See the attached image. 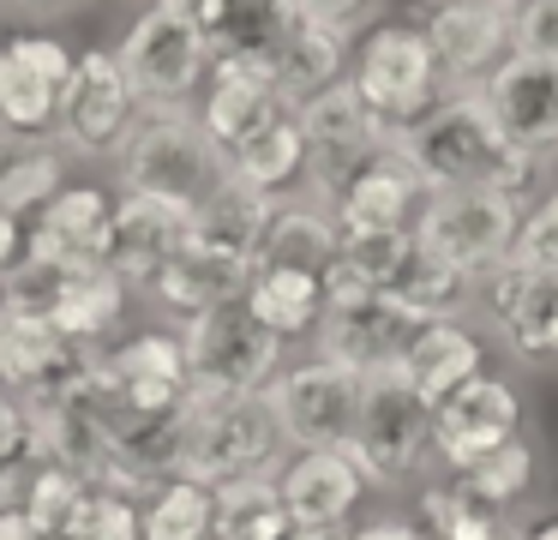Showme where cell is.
<instances>
[{
	"label": "cell",
	"instance_id": "f546056e",
	"mask_svg": "<svg viewBox=\"0 0 558 540\" xmlns=\"http://www.w3.org/2000/svg\"><path fill=\"white\" fill-rule=\"evenodd\" d=\"M301 19H306L301 0H222V19L210 31V55L270 72Z\"/></svg>",
	"mask_w": 558,
	"mask_h": 540
},
{
	"label": "cell",
	"instance_id": "bcb514c9",
	"mask_svg": "<svg viewBox=\"0 0 558 540\" xmlns=\"http://www.w3.org/2000/svg\"><path fill=\"white\" fill-rule=\"evenodd\" d=\"M349 540H426V535L409 511H373L349 528Z\"/></svg>",
	"mask_w": 558,
	"mask_h": 540
},
{
	"label": "cell",
	"instance_id": "f5cc1de1",
	"mask_svg": "<svg viewBox=\"0 0 558 540\" xmlns=\"http://www.w3.org/2000/svg\"><path fill=\"white\" fill-rule=\"evenodd\" d=\"M522 540H558V516H546V523L522 528Z\"/></svg>",
	"mask_w": 558,
	"mask_h": 540
},
{
	"label": "cell",
	"instance_id": "52a82bcc",
	"mask_svg": "<svg viewBox=\"0 0 558 540\" xmlns=\"http://www.w3.org/2000/svg\"><path fill=\"white\" fill-rule=\"evenodd\" d=\"M181 343L193 396H265L270 379L289 367V343H277L241 300L181 324Z\"/></svg>",
	"mask_w": 558,
	"mask_h": 540
},
{
	"label": "cell",
	"instance_id": "8fae6325",
	"mask_svg": "<svg viewBox=\"0 0 558 540\" xmlns=\"http://www.w3.org/2000/svg\"><path fill=\"white\" fill-rule=\"evenodd\" d=\"M78 48L54 31H0V132L19 144H54V108Z\"/></svg>",
	"mask_w": 558,
	"mask_h": 540
},
{
	"label": "cell",
	"instance_id": "4316f807",
	"mask_svg": "<svg viewBox=\"0 0 558 540\" xmlns=\"http://www.w3.org/2000/svg\"><path fill=\"white\" fill-rule=\"evenodd\" d=\"M126 312H133V288H126L114 271H66L49 324L73 348L102 355L109 343H121V336H126Z\"/></svg>",
	"mask_w": 558,
	"mask_h": 540
},
{
	"label": "cell",
	"instance_id": "7bdbcfd3",
	"mask_svg": "<svg viewBox=\"0 0 558 540\" xmlns=\"http://www.w3.org/2000/svg\"><path fill=\"white\" fill-rule=\"evenodd\" d=\"M37 456V408L0 391V480H19Z\"/></svg>",
	"mask_w": 558,
	"mask_h": 540
},
{
	"label": "cell",
	"instance_id": "680465c9",
	"mask_svg": "<svg viewBox=\"0 0 558 540\" xmlns=\"http://www.w3.org/2000/svg\"><path fill=\"white\" fill-rule=\"evenodd\" d=\"M426 7H438V0H426Z\"/></svg>",
	"mask_w": 558,
	"mask_h": 540
},
{
	"label": "cell",
	"instance_id": "681fc988",
	"mask_svg": "<svg viewBox=\"0 0 558 540\" xmlns=\"http://www.w3.org/2000/svg\"><path fill=\"white\" fill-rule=\"evenodd\" d=\"M0 540H54V535H43L19 504H0Z\"/></svg>",
	"mask_w": 558,
	"mask_h": 540
},
{
	"label": "cell",
	"instance_id": "ee69618b",
	"mask_svg": "<svg viewBox=\"0 0 558 540\" xmlns=\"http://www.w3.org/2000/svg\"><path fill=\"white\" fill-rule=\"evenodd\" d=\"M510 55L558 60V0H522L510 12Z\"/></svg>",
	"mask_w": 558,
	"mask_h": 540
},
{
	"label": "cell",
	"instance_id": "9f6ffc18",
	"mask_svg": "<svg viewBox=\"0 0 558 540\" xmlns=\"http://www.w3.org/2000/svg\"><path fill=\"white\" fill-rule=\"evenodd\" d=\"M7 12H13V0H0V24H7Z\"/></svg>",
	"mask_w": 558,
	"mask_h": 540
},
{
	"label": "cell",
	"instance_id": "484cf974",
	"mask_svg": "<svg viewBox=\"0 0 558 540\" xmlns=\"http://www.w3.org/2000/svg\"><path fill=\"white\" fill-rule=\"evenodd\" d=\"M421 204H426V187L414 180V168L390 151L385 163H373L337 204H330V216H337L342 235H414Z\"/></svg>",
	"mask_w": 558,
	"mask_h": 540
},
{
	"label": "cell",
	"instance_id": "d4e9b609",
	"mask_svg": "<svg viewBox=\"0 0 558 540\" xmlns=\"http://www.w3.org/2000/svg\"><path fill=\"white\" fill-rule=\"evenodd\" d=\"M486 336L474 319H450V324H421L409 343V355H402V379H409V391L421 396L426 408H438L457 384H469L474 372H486Z\"/></svg>",
	"mask_w": 558,
	"mask_h": 540
},
{
	"label": "cell",
	"instance_id": "7402d4cb",
	"mask_svg": "<svg viewBox=\"0 0 558 540\" xmlns=\"http://www.w3.org/2000/svg\"><path fill=\"white\" fill-rule=\"evenodd\" d=\"M270 480H277L294 528H354L361 523L366 480L349 451H289Z\"/></svg>",
	"mask_w": 558,
	"mask_h": 540
},
{
	"label": "cell",
	"instance_id": "2e32d148",
	"mask_svg": "<svg viewBox=\"0 0 558 540\" xmlns=\"http://www.w3.org/2000/svg\"><path fill=\"white\" fill-rule=\"evenodd\" d=\"M553 307H558V283L522 271L517 259H505L498 271H486L474 283V324L493 348H505L517 367H553L546 355V324H553Z\"/></svg>",
	"mask_w": 558,
	"mask_h": 540
},
{
	"label": "cell",
	"instance_id": "44dd1931",
	"mask_svg": "<svg viewBox=\"0 0 558 540\" xmlns=\"http://www.w3.org/2000/svg\"><path fill=\"white\" fill-rule=\"evenodd\" d=\"M193 247V204L174 199H145V192H121L114 199V240H109V271L133 288V300L150 288V276L169 259Z\"/></svg>",
	"mask_w": 558,
	"mask_h": 540
},
{
	"label": "cell",
	"instance_id": "816d5d0a",
	"mask_svg": "<svg viewBox=\"0 0 558 540\" xmlns=\"http://www.w3.org/2000/svg\"><path fill=\"white\" fill-rule=\"evenodd\" d=\"M289 540H349V528H294Z\"/></svg>",
	"mask_w": 558,
	"mask_h": 540
},
{
	"label": "cell",
	"instance_id": "5b68a950",
	"mask_svg": "<svg viewBox=\"0 0 558 540\" xmlns=\"http://www.w3.org/2000/svg\"><path fill=\"white\" fill-rule=\"evenodd\" d=\"M109 168H114V192H145V199H174V204H198L229 175L222 151L205 139L193 108H145Z\"/></svg>",
	"mask_w": 558,
	"mask_h": 540
},
{
	"label": "cell",
	"instance_id": "836d02e7",
	"mask_svg": "<svg viewBox=\"0 0 558 540\" xmlns=\"http://www.w3.org/2000/svg\"><path fill=\"white\" fill-rule=\"evenodd\" d=\"M342 247V228L325 204L313 199H282L277 216L265 228V247H258V264H289V271H325Z\"/></svg>",
	"mask_w": 558,
	"mask_h": 540
},
{
	"label": "cell",
	"instance_id": "ffe728a7",
	"mask_svg": "<svg viewBox=\"0 0 558 540\" xmlns=\"http://www.w3.org/2000/svg\"><path fill=\"white\" fill-rule=\"evenodd\" d=\"M414 331H421V324H414L390 295L349 300V307H325V319H318V331H313V355H325V360H337V367L373 379V372L402 367Z\"/></svg>",
	"mask_w": 558,
	"mask_h": 540
},
{
	"label": "cell",
	"instance_id": "9a60e30c",
	"mask_svg": "<svg viewBox=\"0 0 558 540\" xmlns=\"http://www.w3.org/2000/svg\"><path fill=\"white\" fill-rule=\"evenodd\" d=\"M474 96L493 115V127L505 132V144H517L534 163H553L558 156V60L505 55L481 79Z\"/></svg>",
	"mask_w": 558,
	"mask_h": 540
},
{
	"label": "cell",
	"instance_id": "30bf717a",
	"mask_svg": "<svg viewBox=\"0 0 558 540\" xmlns=\"http://www.w3.org/2000/svg\"><path fill=\"white\" fill-rule=\"evenodd\" d=\"M277 432L289 451H349L354 415H361V372L325 355L289 360L265 391Z\"/></svg>",
	"mask_w": 558,
	"mask_h": 540
},
{
	"label": "cell",
	"instance_id": "7dc6e473",
	"mask_svg": "<svg viewBox=\"0 0 558 540\" xmlns=\"http://www.w3.org/2000/svg\"><path fill=\"white\" fill-rule=\"evenodd\" d=\"M445 540H522V523H510V516H498V511H481V504H474V511L462 516V523L450 528Z\"/></svg>",
	"mask_w": 558,
	"mask_h": 540
},
{
	"label": "cell",
	"instance_id": "4dcf8cb0",
	"mask_svg": "<svg viewBox=\"0 0 558 540\" xmlns=\"http://www.w3.org/2000/svg\"><path fill=\"white\" fill-rule=\"evenodd\" d=\"M246 312L265 324L277 343H313L318 319H325V288L313 271H289V264H253L246 283Z\"/></svg>",
	"mask_w": 558,
	"mask_h": 540
},
{
	"label": "cell",
	"instance_id": "11a10c76",
	"mask_svg": "<svg viewBox=\"0 0 558 540\" xmlns=\"http://www.w3.org/2000/svg\"><path fill=\"white\" fill-rule=\"evenodd\" d=\"M546 355H553V367H558V307H553V324H546Z\"/></svg>",
	"mask_w": 558,
	"mask_h": 540
},
{
	"label": "cell",
	"instance_id": "3957f363",
	"mask_svg": "<svg viewBox=\"0 0 558 540\" xmlns=\"http://www.w3.org/2000/svg\"><path fill=\"white\" fill-rule=\"evenodd\" d=\"M289 456L265 396H193L181 432V475L198 487H234V480H265Z\"/></svg>",
	"mask_w": 558,
	"mask_h": 540
},
{
	"label": "cell",
	"instance_id": "db71d44e",
	"mask_svg": "<svg viewBox=\"0 0 558 540\" xmlns=\"http://www.w3.org/2000/svg\"><path fill=\"white\" fill-rule=\"evenodd\" d=\"M19 156V139H7V132H0V175H7V163H13Z\"/></svg>",
	"mask_w": 558,
	"mask_h": 540
},
{
	"label": "cell",
	"instance_id": "9c48e42d",
	"mask_svg": "<svg viewBox=\"0 0 558 540\" xmlns=\"http://www.w3.org/2000/svg\"><path fill=\"white\" fill-rule=\"evenodd\" d=\"M114 60H121L126 84L138 91L145 108H193L205 79H210V67H217L210 36L181 24V19H169V12H157V7L133 12V24L114 43Z\"/></svg>",
	"mask_w": 558,
	"mask_h": 540
},
{
	"label": "cell",
	"instance_id": "e575fe53",
	"mask_svg": "<svg viewBox=\"0 0 558 540\" xmlns=\"http://www.w3.org/2000/svg\"><path fill=\"white\" fill-rule=\"evenodd\" d=\"M450 480H457V487L469 492L481 511L510 516V511H517V504L534 492V480H541V456H534L529 439H510V444H498V451H486V456H474V463H462Z\"/></svg>",
	"mask_w": 558,
	"mask_h": 540
},
{
	"label": "cell",
	"instance_id": "ab89813d",
	"mask_svg": "<svg viewBox=\"0 0 558 540\" xmlns=\"http://www.w3.org/2000/svg\"><path fill=\"white\" fill-rule=\"evenodd\" d=\"M61 540H145V499L114 487H90V499L78 504L73 528Z\"/></svg>",
	"mask_w": 558,
	"mask_h": 540
},
{
	"label": "cell",
	"instance_id": "c3c4849f",
	"mask_svg": "<svg viewBox=\"0 0 558 540\" xmlns=\"http://www.w3.org/2000/svg\"><path fill=\"white\" fill-rule=\"evenodd\" d=\"M157 12H169V19H181V24H193V31H217V19H222V0H150Z\"/></svg>",
	"mask_w": 558,
	"mask_h": 540
},
{
	"label": "cell",
	"instance_id": "f1b7e54d",
	"mask_svg": "<svg viewBox=\"0 0 558 540\" xmlns=\"http://www.w3.org/2000/svg\"><path fill=\"white\" fill-rule=\"evenodd\" d=\"M229 180L253 187L258 199L282 204V199H306V132H301V115H282L277 127H265L258 139H246L241 151L222 156Z\"/></svg>",
	"mask_w": 558,
	"mask_h": 540
},
{
	"label": "cell",
	"instance_id": "ac0fdd59",
	"mask_svg": "<svg viewBox=\"0 0 558 540\" xmlns=\"http://www.w3.org/2000/svg\"><path fill=\"white\" fill-rule=\"evenodd\" d=\"M114 199L90 180H66L49 199V211L31 223V259L54 271H109V240H114Z\"/></svg>",
	"mask_w": 558,
	"mask_h": 540
},
{
	"label": "cell",
	"instance_id": "7c38bea8",
	"mask_svg": "<svg viewBox=\"0 0 558 540\" xmlns=\"http://www.w3.org/2000/svg\"><path fill=\"white\" fill-rule=\"evenodd\" d=\"M517 223L522 204L498 199V192H426L421 216H414V247L481 283L486 271H498L510 259Z\"/></svg>",
	"mask_w": 558,
	"mask_h": 540
},
{
	"label": "cell",
	"instance_id": "6da1fadb",
	"mask_svg": "<svg viewBox=\"0 0 558 540\" xmlns=\"http://www.w3.org/2000/svg\"><path fill=\"white\" fill-rule=\"evenodd\" d=\"M397 156L426 192H498V199L529 204L546 180V163L505 144L474 91H450L409 132H397Z\"/></svg>",
	"mask_w": 558,
	"mask_h": 540
},
{
	"label": "cell",
	"instance_id": "cb8c5ba5",
	"mask_svg": "<svg viewBox=\"0 0 558 540\" xmlns=\"http://www.w3.org/2000/svg\"><path fill=\"white\" fill-rule=\"evenodd\" d=\"M246 283H253V264H234V259H222V252L186 247L181 259H169L157 276H150V288L138 300H145L162 324L181 331V324L205 319V312L246 300Z\"/></svg>",
	"mask_w": 558,
	"mask_h": 540
},
{
	"label": "cell",
	"instance_id": "e0dca14e",
	"mask_svg": "<svg viewBox=\"0 0 558 540\" xmlns=\"http://www.w3.org/2000/svg\"><path fill=\"white\" fill-rule=\"evenodd\" d=\"M97 367V355L73 348L49 319H25V312L0 307V391L19 403H54L66 396L85 372Z\"/></svg>",
	"mask_w": 558,
	"mask_h": 540
},
{
	"label": "cell",
	"instance_id": "74e56055",
	"mask_svg": "<svg viewBox=\"0 0 558 540\" xmlns=\"http://www.w3.org/2000/svg\"><path fill=\"white\" fill-rule=\"evenodd\" d=\"M145 540H217V492L174 475L145 492Z\"/></svg>",
	"mask_w": 558,
	"mask_h": 540
},
{
	"label": "cell",
	"instance_id": "d590c367",
	"mask_svg": "<svg viewBox=\"0 0 558 540\" xmlns=\"http://www.w3.org/2000/svg\"><path fill=\"white\" fill-rule=\"evenodd\" d=\"M289 535H294V516L270 475L217 487V540H289Z\"/></svg>",
	"mask_w": 558,
	"mask_h": 540
},
{
	"label": "cell",
	"instance_id": "f6af8a7d",
	"mask_svg": "<svg viewBox=\"0 0 558 540\" xmlns=\"http://www.w3.org/2000/svg\"><path fill=\"white\" fill-rule=\"evenodd\" d=\"M378 7H385V0H301L306 19L330 24V31H342V36H361L366 24H378Z\"/></svg>",
	"mask_w": 558,
	"mask_h": 540
},
{
	"label": "cell",
	"instance_id": "6f0895ef",
	"mask_svg": "<svg viewBox=\"0 0 558 540\" xmlns=\"http://www.w3.org/2000/svg\"><path fill=\"white\" fill-rule=\"evenodd\" d=\"M498 7H505V12H517V7H522V0H498Z\"/></svg>",
	"mask_w": 558,
	"mask_h": 540
},
{
	"label": "cell",
	"instance_id": "ba28073f",
	"mask_svg": "<svg viewBox=\"0 0 558 540\" xmlns=\"http://www.w3.org/2000/svg\"><path fill=\"white\" fill-rule=\"evenodd\" d=\"M145 103L126 84L114 48H78L73 79L61 91V108H54V144L61 156H78V163H114V151L126 144V132L138 127Z\"/></svg>",
	"mask_w": 558,
	"mask_h": 540
},
{
	"label": "cell",
	"instance_id": "5bb4252c",
	"mask_svg": "<svg viewBox=\"0 0 558 540\" xmlns=\"http://www.w3.org/2000/svg\"><path fill=\"white\" fill-rule=\"evenodd\" d=\"M522 439V391L505 372H474L469 384L445 396L433 408V463L438 475H457L462 463L498 451V444Z\"/></svg>",
	"mask_w": 558,
	"mask_h": 540
},
{
	"label": "cell",
	"instance_id": "d6a6232c",
	"mask_svg": "<svg viewBox=\"0 0 558 540\" xmlns=\"http://www.w3.org/2000/svg\"><path fill=\"white\" fill-rule=\"evenodd\" d=\"M414 324H450V319H474V276H462L457 264L433 259V252L409 247L397 283L385 288Z\"/></svg>",
	"mask_w": 558,
	"mask_h": 540
},
{
	"label": "cell",
	"instance_id": "83f0119b",
	"mask_svg": "<svg viewBox=\"0 0 558 540\" xmlns=\"http://www.w3.org/2000/svg\"><path fill=\"white\" fill-rule=\"evenodd\" d=\"M270 216H277V204L222 175L217 187L193 204V247L222 252V259H234V264H258V247H265Z\"/></svg>",
	"mask_w": 558,
	"mask_h": 540
},
{
	"label": "cell",
	"instance_id": "603a6c76",
	"mask_svg": "<svg viewBox=\"0 0 558 540\" xmlns=\"http://www.w3.org/2000/svg\"><path fill=\"white\" fill-rule=\"evenodd\" d=\"M193 115H198V127H205V139L229 156V151H241L246 139H258L265 127H277V120L289 115V103H282L270 72L217 60L205 91H198V103H193Z\"/></svg>",
	"mask_w": 558,
	"mask_h": 540
},
{
	"label": "cell",
	"instance_id": "f35d334b",
	"mask_svg": "<svg viewBox=\"0 0 558 540\" xmlns=\"http://www.w3.org/2000/svg\"><path fill=\"white\" fill-rule=\"evenodd\" d=\"M61 187H66L61 144H19V156L7 163V175H0V211L19 216V223H37Z\"/></svg>",
	"mask_w": 558,
	"mask_h": 540
},
{
	"label": "cell",
	"instance_id": "277c9868",
	"mask_svg": "<svg viewBox=\"0 0 558 540\" xmlns=\"http://www.w3.org/2000/svg\"><path fill=\"white\" fill-rule=\"evenodd\" d=\"M349 84L390 132H409L426 108H438L450 96L445 72H438V55L426 43L421 19H378L354 36L349 55Z\"/></svg>",
	"mask_w": 558,
	"mask_h": 540
},
{
	"label": "cell",
	"instance_id": "1f68e13d",
	"mask_svg": "<svg viewBox=\"0 0 558 540\" xmlns=\"http://www.w3.org/2000/svg\"><path fill=\"white\" fill-rule=\"evenodd\" d=\"M349 55H354V36L330 31V24H318V19H301L294 36L282 43L270 79H277L282 103L301 108V103H313L318 91H330V84L349 79Z\"/></svg>",
	"mask_w": 558,
	"mask_h": 540
},
{
	"label": "cell",
	"instance_id": "7a4b0ae2",
	"mask_svg": "<svg viewBox=\"0 0 558 540\" xmlns=\"http://www.w3.org/2000/svg\"><path fill=\"white\" fill-rule=\"evenodd\" d=\"M349 456L366 492H414L438 475L433 463V408L409 391L397 367L361 379V415L349 432Z\"/></svg>",
	"mask_w": 558,
	"mask_h": 540
},
{
	"label": "cell",
	"instance_id": "4fadbf2b",
	"mask_svg": "<svg viewBox=\"0 0 558 540\" xmlns=\"http://www.w3.org/2000/svg\"><path fill=\"white\" fill-rule=\"evenodd\" d=\"M102 384L121 408L133 415H181L193 403V379H186V343L174 324L150 319L138 331H126L121 343H109L97 355Z\"/></svg>",
	"mask_w": 558,
	"mask_h": 540
},
{
	"label": "cell",
	"instance_id": "8d00e7d4",
	"mask_svg": "<svg viewBox=\"0 0 558 540\" xmlns=\"http://www.w3.org/2000/svg\"><path fill=\"white\" fill-rule=\"evenodd\" d=\"M90 487L97 480H85L78 468H66V463H49V456H37V463L19 475V511L31 516V523L43 528V535H54L61 540L66 528H73V516H78V504L90 499Z\"/></svg>",
	"mask_w": 558,
	"mask_h": 540
},
{
	"label": "cell",
	"instance_id": "f907efd6",
	"mask_svg": "<svg viewBox=\"0 0 558 540\" xmlns=\"http://www.w3.org/2000/svg\"><path fill=\"white\" fill-rule=\"evenodd\" d=\"M85 0H13V12H31V19H54V12H78Z\"/></svg>",
	"mask_w": 558,
	"mask_h": 540
},
{
	"label": "cell",
	"instance_id": "d6986e66",
	"mask_svg": "<svg viewBox=\"0 0 558 540\" xmlns=\"http://www.w3.org/2000/svg\"><path fill=\"white\" fill-rule=\"evenodd\" d=\"M450 91H481V79L510 55V12L498 0H438L421 19Z\"/></svg>",
	"mask_w": 558,
	"mask_h": 540
},
{
	"label": "cell",
	"instance_id": "60d3db41",
	"mask_svg": "<svg viewBox=\"0 0 558 540\" xmlns=\"http://www.w3.org/2000/svg\"><path fill=\"white\" fill-rule=\"evenodd\" d=\"M510 259L522 271L558 283V187L541 192L534 204H522V223H517V240H510Z\"/></svg>",
	"mask_w": 558,
	"mask_h": 540
},
{
	"label": "cell",
	"instance_id": "b9f144b4",
	"mask_svg": "<svg viewBox=\"0 0 558 540\" xmlns=\"http://www.w3.org/2000/svg\"><path fill=\"white\" fill-rule=\"evenodd\" d=\"M409 247H414V235H342L337 259L349 264V271L361 276L366 288H378V295H385V288L397 283V271H402V259H409Z\"/></svg>",
	"mask_w": 558,
	"mask_h": 540
},
{
	"label": "cell",
	"instance_id": "8992f818",
	"mask_svg": "<svg viewBox=\"0 0 558 540\" xmlns=\"http://www.w3.org/2000/svg\"><path fill=\"white\" fill-rule=\"evenodd\" d=\"M294 115H301V132H306V199L325 204V211L366 175V168L397 151V132L354 96L349 79L318 91L313 103H301Z\"/></svg>",
	"mask_w": 558,
	"mask_h": 540
}]
</instances>
